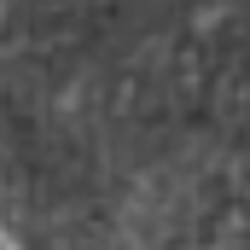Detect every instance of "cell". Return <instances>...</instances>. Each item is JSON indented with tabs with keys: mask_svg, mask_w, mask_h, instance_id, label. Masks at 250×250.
<instances>
[{
	"mask_svg": "<svg viewBox=\"0 0 250 250\" xmlns=\"http://www.w3.org/2000/svg\"><path fill=\"white\" fill-rule=\"evenodd\" d=\"M0 250H250V0H0Z\"/></svg>",
	"mask_w": 250,
	"mask_h": 250,
	"instance_id": "6da1fadb",
	"label": "cell"
}]
</instances>
